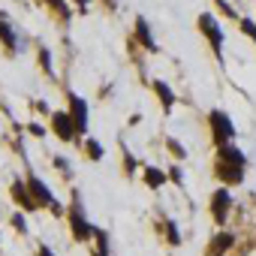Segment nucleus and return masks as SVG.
I'll return each mask as SVG.
<instances>
[{"label": "nucleus", "instance_id": "f257e3e1", "mask_svg": "<svg viewBox=\"0 0 256 256\" xmlns=\"http://www.w3.org/2000/svg\"><path fill=\"white\" fill-rule=\"evenodd\" d=\"M247 169V154L232 142V145H223V148H217V154H214V175L223 181V187H238V184H244V172Z\"/></svg>", "mask_w": 256, "mask_h": 256}, {"label": "nucleus", "instance_id": "f03ea898", "mask_svg": "<svg viewBox=\"0 0 256 256\" xmlns=\"http://www.w3.org/2000/svg\"><path fill=\"white\" fill-rule=\"evenodd\" d=\"M64 217H66V226H70L72 241H78V244L94 241L96 226L90 223V217H88V211H84V202H82V193H78V190H72V196H70V205H66Z\"/></svg>", "mask_w": 256, "mask_h": 256}, {"label": "nucleus", "instance_id": "7ed1b4c3", "mask_svg": "<svg viewBox=\"0 0 256 256\" xmlns=\"http://www.w3.org/2000/svg\"><path fill=\"white\" fill-rule=\"evenodd\" d=\"M208 130H211L214 148H223V145H232L235 142V120L223 108H211L208 112Z\"/></svg>", "mask_w": 256, "mask_h": 256}, {"label": "nucleus", "instance_id": "20e7f679", "mask_svg": "<svg viewBox=\"0 0 256 256\" xmlns=\"http://www.w3.org/2000/svg\"><path fill=\"white\" fill-rule=\"evenodd\" d=\"M232 208H235L232 190H229V187H217V190L211 193V199H208V214H211V220H214L217 226H226Z\"/></svg>", "mask_w": 256, "mask_h": 256}, {"label": "nucleus", "instance_id": "39448f33", "mask_svg": "<svg viewBox=\"0 0 256 256\" xmlns=\"http://www.w3.org/2000/svg\"><path fill=\"white\" fill-rule=\"evenodd\" d=\"M66 112H70V118H72V124H76V133H78V142L88 136V126H90V108H88V100L84 96H78V94H66Z\"/></svg>", "mask_w": 256, "mask_h": 256}, {"label": "nucleus", "instance_id": "423d86ee", "mask_svg": "<svg viewBox=\"0 0 256 256\" xmlns=\"http://www.w3.org/2000/svg\"><path fill=\"white\" fill-rule=\"evenodd\" d=\"M28 187H30V193H34V199H36V205L40 208H48V211H54V214H64V208L58 205V199H54V193H52V187L36 175V172H28Z\"/></svg>", "mask_w": 256, "mask_h": 256}, {"label": "nucleus", "instance_id": "0eeeda50", "mask_svg": "<svg viewBox=\"0 0 256 256\" xmlns=\"http://www.w3.org/2000/svg\"><path fill=\"white\" fill-rule=\"evenodd\" d=\"M48 124H52V133L58 136V142H64V145H72V142H78L76 124H72V118H70V112H66V108H60V112H52V114H48Z\"/></svg>", "mask_w": 256, "mask_h": 256}, {"label": "nucleus", "instance_id": "6e6552de", "mask_svg": "<svg viewBox=\"0 0 256 256\" xmlns=\"http://www.w3.org/2000/svg\"><path fill=\"white\" fill-rule=\"evenodd\" d=\"M199 30H202V36L211 42V52L217 54V60H223V28H220V22H217L211 12H202V16H199Z\"/></svg>", "mask_w": 256, "mask_h": 256}, {"label": "nucleus", "instance_id": "1a4fd4ad", "mask_svg": "<svg viewBox=\"0 0 256 256\" xmlns=\"http://www.w3.org/2000/svg\"><path fill=\"white\" fill-rule=\"evenodd\" d=\"M10 199H12V202H16V208H18V211H24V214L40 211V205H36V199H34V193H30V187H28V181H24V178H16V181L10 184Z\"/></svg>", "mask_w": 256, "mask_h": 256}, {"label": "nucleus", "instance_id": "9d476101", "mask_svg": "<svg viewBox=\"0 0 256 256\" xmlns=\"http://www.w3.org/2000/svg\"><path fill=\"white\" fill-rule=\"evenodd\" d=\"M235 232H226V229H220L217 235H211V241L205 244V256H226L232 247H235Z\"/></svg>", "mask_w": 256, "mask_h": 256}, {"label": "nucleus", "instance_id": "9b49d317", "mask_svg": "<svg viewBox=\"0 0 256 256\" xmlns=\"http://www.w3.org/2000/svg\"><path fill=\"white\" fill-rule=\"evenodd\" d=\"M142 184L157 193V190H163V187L169 184V172L160 169V166H145V169H142Z\"/></svg>", "mask_w": 256, "mask_h": 256}, {"label": "nucleus", "instance_id": "f8f14e48", "mask_svg": "<svg viewBox=\"0 0 256 256\" xmlns=\"http://www.w3.org/2000/svg\"><path fill=\"white\" fill-rule=\"evenodd\" d=\"M151 88H154V94H157V100H160V106H163V112L169 114L172 108H175V102H178V96H175V90L163 82V78H154L151 82Z\"/></svg>", "mask_w": 256, "mask_h": 256}, {"label": "nucleus", "instance_id": "ddd939ff", "mask_svg": "<svg viewBox=\"0 0 256 256\" xmlns=\"http://www.w3.org/2000/svg\"><path fill=\"white\" fill-rule=\"evenodd\" d=\"M133 30H136V40L142 42V48L154 54V52H157V40H154V34H151V24H148V22H145V18L139 16V18H136V28H133Z\"/></svg>", "mask_w": 256, "mask_h": 256}, {"label": "nucleus", "instance_id": "4468645a", "mask_svg": "<svg viewBox=\"0 0 256 256\" xmlns=\"http://www.w3.org/2000/svg\"><path fill=\"white\" fill-rule=\"evenodd\" d=\"M0 46H4L6 54H16L18 52V36H16V28L10 22L0 18Z\"/></svg>", "mask_w": 256, "mask_h": 256}, {"label": "nucleus", "instance_id": "2eb2a0df", "mask_svg": "<svg viewBox=\"0 0 256 256\" xmlns=\"http://www.w3.org/2000/svg\"><path fill=\"white\" fill-rule=\"evenodd\" d=\"M160 232H163V241H166L169 247H181V229H178V223H175L172 217L163 214V220H160Z\"/></svg>", "mask_w": 256, "mask_h": 256}, {"label": "nucleus", "instance_id": "dca6fc26", "mask_svg": "<svg viewBox=\"0 0 256 256\" xmlns=\"http://www.w3.org/2000/svg\"><path fill=\"white\" fill-rule=\"evenodd\" d=\"M78 145H82L84 157H88V160H94V163H100V160L106 157V148H102V145H100V139H94V136H84Z\"/></svg>", "mask_w": 256, "mask_h": 256}, {"label": "nucleus", "instance_id": "f3484780", "mask_svg": "<svg viewBox=\"0 0 256 256\" xmlns=\"http://www.w3.org/2000/svg\"><path fill=\"white\" fill-rule=\"evenodd\" d=\"M112 253V241H108V232L96 226V235H94V250L90 256H108Z\"/></svg>", "mask_w": 256, "mask_h": 256}, {"label": "nucleus", "instance_id": "a211bd4d", "mask_svg": "<svg viewBox=\"0 0 256 256\" xmlns=\"http://www.w3.org/2000/svg\"><path fill=\"white\" fill-rule=\"evenodd\" d=\"M36 60H40L42 72H46L48 78H54V60H52V52H48L46 46H40V48H36Z\"/></svg>", "mask_w": 256, "mask_h": 256}, {"label": "nucleus", "instance_id": "6ab92c4d", "mask_svg": "<svg viewBox=\"0 0 256 256\" xmlns=\"http://www.w3.org/2000/svg\"><path fill=\"white\" fill-rule=\"evenodd\" d=\"M120 157H124V175H126V178H133L136 169H139V160L130 154V148H126V145H120Z\"/></svg>", "mask_w": 256, "mask_h": 256}, {"label": "nucleus", "instance_id": "aec40b11", "mask_svg": "<svg viewBox=\"0 0 256 256\" xmlns=\"http://www.w3.org/2000/svg\"><path fill=\"white\" fill-rule=\"evenodd\" d=\"M166 151H169V154H172L178 163H181V160H187V148H184V145H181L175 136H169V139H166Z\"/></svg>", "mask_w": 256, "mask_h": 256}, {"label": "nucleus", "instance_id": "412c9836", "mask_svg": "<svg viewBox=\"0 0 256 256\" xmlns=\"http://www.w3.org/2000/svg\"><path fill=\"white\" fill-rule=\"evenodd\" d=\"M10 226H12L18 235H28V214H24V211H16V214L10 217Z\"/></svg>", "mask_w": 256, "mask_h": 256}, {"label": "nucleus", "instance_id": "4be33fe9", "mask_svg": "<svg viewBox=\"0 0 256 256\" xmlns=\"http://www.w3.org/2000/svg\"><path fill=\"white\" fill-rule=\"evenodd\" d=\"M166 172H169V181H172L175 187H184V184H187V181H184V169H181V163H172Z\"/></svg>", "mask_w": 256, "mask_h": 256}, {"label": "nucleus", "instance_id": "5701e85b", "mask_svg": "<svg viewBox=\"0 0 256 256\" xmlns=\"http://www.w3.org/2000/svg\"><path fill=\"white\" fill-rule=\"evenodd\" d=\"M238 28H241V34L256 46V22H253V18H241V22H238Z\"/></svg>", "mask_w": 256, "mask_h": 256}, {"label": "nucleus", "instance_id": "b1692460", "mask_svg": "<svg viewBox=\"0 0 256 256\" xmlns=\"http://www.w3.org/2000/svg\"><path fill=\"white\" fill-rule=\"evenodd\" d=\"M52 163H54V166H58V172H64L66 178L72 175V166H70V160H66V157H60V154H58V157H54Z\"/></svg>", "mask_w": 256, "mask_h": 256}, {"label": "nucleus", "instance_id": "393cba45", "mask_svg": "<svg viewBox=\"0 0 256 256\" xmlns=\"http://www.w3.org/2000/svg\"><path fill=\"white\" fill-rule=\"evenodd\" d=\"M46 4L60 16V18H70V10H66V4H64V0H46Z\"/></svg>", "mask_w": 256, "mask_h": 256}, {"label": "nucleus", "instance_id": "a878e982", "mask_svg": "<svg viewBox=\"0 0 256 256\" xmlns=\"http://www.w3.org/2000/svg\"><path fill=\"white\" fill-rule=\"evenodd\" d=\"M28 133H30V136H36V139H46V126H40V124H30V126H28Z\"/></svg>", "mask_w": 256, "mask_h": 256}, {"label": "nucleus", "instance_id": "bb28decb", "mask_svg": "<svg viewBox=\"0 0 256 256\" xmlns=\"http://www.w3.org/2000/svg\"><path fill=\"white\" fill-rule=\"evenodd\" d=\"M36 256H58V253H54V250H52L48 244H40V250H36Z\"/></svg>", "mask_w": 256, "mask_h": 256}, {"label": "nucleus", "instance_id": "cd10ccee", "mask_svg": "<svg viewBox=\"0 0 256 256\" xmlns=\"http://www.w3.org/2000/svg\"><path fill=\"white\" fill-rule=\"evenodd\" d=\"M106 4H108V6H112V0H106Z\"/></svg>", "mask_w": 256, "mask_h": 256}]
</instances>
